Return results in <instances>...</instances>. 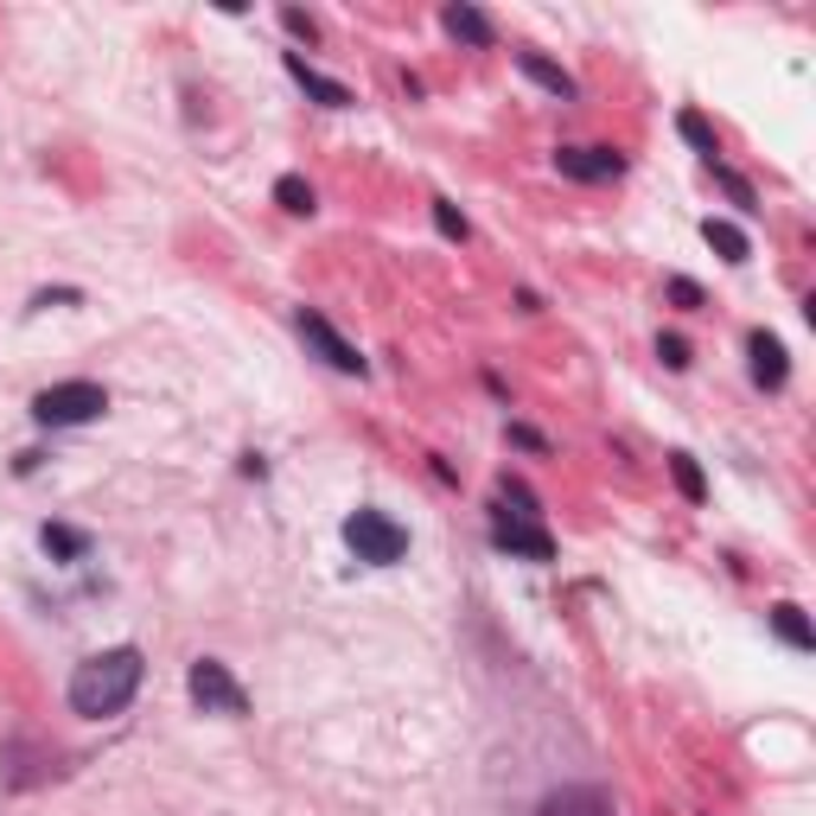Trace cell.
Returning a JSON list of instances; mask_svg holds the SVG:
<instances>
[{"label": "cell", "instance_id": "obj_10", "mask_svg": "<svg viewBox=\"0 0 816 816\" xmlns=\"http://www.w3.org/2000/svg\"><path fill=\"white\" fill-rule=\"evenodd\" d=\"M746 351H753V382H759V389H785L790 357H785V345H778L772 332H753V338H746Z\"/></svg>", "mask_w": 816, "mask_h": 816}, {"label": "cell", "instance_id": "obj_11", "mask_svg": "<svg viewBox=\"0 0 816 816\" xmlns=\"http://www.w3.org/2000/svg\"><path fill=\"white\" fill-rule=\"evenodd\" d=\"M440 26H447V32H453L459 45H498V26L484 20L479 7H466V0H453V7H447V13H440Z\"/></svg>", "mask_w": 816, "mask_h": 816}, {"label": "cell", "instance_id": "obj_21", "mask_svg": "<svg viewBox=\"0 0 816 816\" xmlns=\"http://www.w3.org/2000/svg\"><path fill=\"white\" fill-rule=\"evenodd\" d=\"M663 294L683 306V313H702V287H695L688 275H670V280H663Z\"/></svg>", "mask_w": 816, "mask_h": 816}, {"label": "cell", "instance_id": "obj_4", "mask_svg": "<svg viewBox=\"0 0 816 816\" xmlns=\"http://www.w3.org/2000/svg\"><path fill=\"white\" fill-rule=\"evenodd\" d=\"M185 688H192V702H198L204 714H230V721H243L249 714V688L230 676V663L217 657H198L192 670H185Z\"/></svg>", "mask_w": 816, "mask_h": 816}, {"label": "cell", "instance_id": "obj_9", "mask_svg": "<svg viewBox=\"0 0 816 816\" xmlns=\"http://www.w3.org/2000/svg\"><path fill=\"white\" fill-rule=\"evenodd\" d=\"M287 76H294V83H300V90H306L313 102H326V109H351V90H345L338 76L313 71V64H306L300 51H287Z\"/></svg>", "mask_w": 816, "mask_h": 816}, {"label": "cell", "instance_id": "obj_8", "mask_svg": "<svg viewBox=\"0 0 816 816\" xmlns=\"http://www.w3.org/2000/svg\"><path fill=\"white\" fill-rule=\"evenodd\" d=\"M536 816H612V797L600 785H561L536 804Z\"/></svg>", "mask_w": 816, "mask_h": 816}, {"label": "cell", "instance_id": "obj_15", "mask_svg": "<svg viewBox=\"0 0 816 816\" xmlns=\"http://www.w3.org/2000/svg\"><path fill=\"white\" fill-rule=\"evenodd\" d=\"M702 236H708V249L721 255V262H734V268L746 262V255H753V249H746V230L721 224V217H708V224H702Z\"/></svg>", "mask_w": 816, "mask_h": 816}, {"label": "cell", "instance_id": "obj_7", "mask_svg": "<svg viewBox=\"0 0 816 816\" xmlns=\"http://www.w3.org/2000/svg\"><path fill=\"white\" fill-rule=\"evenodd\" d=\"M555 166L568 178H581V185H600V178H619V173H625V160H619L612 147H561Z\"/></svg>", "mask_w": 816, "mask_h": 816}, {"label": "cell", "instance_id": "obj_20", "mask_svg": "<svg viewBox=\"0 0 816 816\" xmlns=\"http://www.w3.org/2000/svg\"><path fill=\"white\" fill-rule=\"evenodd\" d=\"M434 230H440L447 243H466V236H472L466 217H459V204H447V198H434Z\"/></svg>", "mask_w": 816, "mask_h": 816}, {"label": "cell", "instance_id": "obj_3", "mask_svg": "<svg viewBox=\"0 0 816 816\" xmlns=\"http://www.w3.org/2000/svg\"><path fill=\"white\" fill-rule=\"evenodd\" d=\"M345 542H351L357 561H370V568H396L408 555V530L396 517H382V510H351L345 517Z\"/></svg>", "mask_w": 816, "mask_h": 816}, {"label": "cell", "instance_id": "obj_23", "mask_svg": "<svg viewBox=\"0 0 816 816\" xmlns=\"http://www.w3.org/2000/svg\"><path fill=\"white\" fill-rule=\"evenodd\" d=\"M280 26H287V32H294V39H306V45H313V39H319V26L306 20L300 7H280Z\"/></svg>", "mask_w": 816, "mask_h": 816}, {"label": "cell", "instance_id": "obj_17", "mask_svg": "<svg viewBox=\"0 0 816 816\" xmlns=\"http://www.w3.org/2000/svg\"><path fill=\"white\" fill-rule=\"evenodd\" d=\"M670 479H676V491H683L688 504H708V479H702V466L688 453H670Z\"/></svg>", "mask_w": 816, "mask_h": 816}, {"label": "cell", "instance_id": "obj_14", "mask_svg": "<svg viewBox=\"0 0 816 816\" xmlns=\"http://www.w3.org/2000/svg\"><path fill=\"white\" fill-rule=\"evenodd\" d=\"M39 542H45L51 561H83V555H90V536L71 530V523H45V530H39Z\"/></svg>", "mask_w": 816, "mask_h": 816}, {"label": "cell", "instance_id": "obj_13", "mask_svg": "<svg viewBox=\"0 0 816 816\" xmlns=\"http://www.w3.org/2000/svg\"><path fill=\"white\" fill-rule=\"evenodd\" d=\"M772 632L785 638L790 651H816L810 619H804V606H790V600H778V606H772Z\"/></svg>", "mask_w": 816, "mask_h": 816}, {"label": "cell", "instance_id": "obj_18", "mask_svg": "<svg viewBox=\"0 0 816 816\" xmlns=\"http://www.w3.org/2000/svg\"><path fill=\"white\" fill-rule=\"evenodd\" d=\"M676 128H683V141H688L695 153H702V160H714V153H721V141H714V128L702 122L695 109H683V115H676Z\"/></svg>", "mask_w": 816, "mask_h": 816}, {"label": "cell", "instance_id": "obj_12", "mask_svg": "<svg viewBox=\"0 0 816 816\" xmlns=\"http://www.w3.org/2000/svg\"><path fill=\"white\" fill-rule=\"evenodd\" d=\"M517 71L523 76H536V83H542V90H549V96H581V83H574V76L561 71V64H549V58H542V51H517Z\"/></svg>", "mask_w": 816, "mask_h": 816}, {"label": "cell", "instance_id": "obj_16", "mask_svg": "<svg viewBox=\"0 0 816 816\" xmlns=\"http://www.w3.org/2000/svg\"><path fill=\"white\" fill-rule=\"evenodd\" d=\"M275 204H280V211H294V217H313V204H319V198H313V185H306L300 173H280L275 178Z\"/></svg>", "mask_w": 816, "mask_h": 816}, {"label": "cell", "instance_id": "obj_19", "mask_svg": "<svg viewBox=\"0 0 816 816\" xmlns=\"http://www.w3.org/2000/svg\"><path fill=\"white\" fill-rule=\"evenodd\" d=\"M708 173H714V185H721V192H727V198L740 204V211H759V198H753V185H746V178H740L734 166H721V160H708Z\"/></svg>", "mask_w": 816, "mask_h": 816}, {"label": "cell", "instance_id": "obj_22", "mask_svg": "<svg viewBox=\"0 0 816 816\" xmlns=\"http://www.w3.org/2000/svg\"><path fill=\"white\" fill-rule=\"evenodd\" d=\"M657 357L670 364V370H688V345L676 338V332H663V338H657Z\"/></svg>", "mask_w": 816, "mask_h": 816}, {"label": "cell", "instance_id": "obj_5", "mask_svg": "<svg viewBox=\"0 0 816 816\" xmlns=\"http://www.w3.org/2000/svg\"><path fill=\"white\" fill-rule=\"evenodd\" d=\"M294 332L306 338V351H319V357H326L332 370H345V377H364V370H370V364H364V351H357L351 338H345V332L332 326L326 313L300 306V313H294Z\"/></svg>", "mask_w": 816, "mask_h": 816}, {"label": "cell", "instance_id": "obj_1", "mask_svg": "<svg viewBox=\"0 0 816 816\" xmlns=\"http://www.w3.org/2000/svg\"><path fill=\"white\" fill-rule=\"evenodd\" d=\"M141 676H147V657L134 644H115V651H96L71 670V714L83 721H109L122 714L134 695H141Z\"/></svg>", "mask_w": 816, "mask_h": 816}, {"label": "cell", "instance_id": "obj_24", "mask_svg": "<svg viewBox=\"0 0 816 816\" xmlns=\"http://www.w3.org/2000/svg\"><path fill=\"white\" fill-rule=\"evenodd\" d=\"M510 440H517V447H530V453H549V440H542L536 428H523V421H510Z\"/></svg>", "mask_w": 816, "mask_h": 816}, {"label": "cell", "instance_id": "obj_6", "mask_svg": "<svg viewBox=\"0 0 816 816\" xmlns=\"http://www.w3.org/2000/svg\"><path fill=\"white\" fill-rule=\"evenodd\" d=\"M491 549H504V555H523V561H555V536L542 530V523L498 517V523H491Z\"/></svg>", "mask_w": 816, "mask_h": 816}, {"label": "cell", "instance_id": "obj_2", "mask_svg": "<svg viewBox=\"0 0 816 816\" xmlns=\"http://www.w3.org/2000/svg\"><path fill=\"white\" fill-rule=\"evenodd\" d=\"M102 408H109V389L90 377H71V382H51L32 396V421L39 428H83V421H96Z\"/></svg>", "mask_w": 816, "mask_h": 816}]
</instances>
